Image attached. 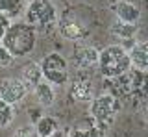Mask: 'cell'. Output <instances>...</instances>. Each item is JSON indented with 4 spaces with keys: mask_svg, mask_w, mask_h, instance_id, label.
I'll return each instance as SVG.
<instances>
[{
    "mask_svg": "<svg viewBox=\"0 0 148 137\" xmlns=\"http://www.w3.org/2000/svg\"><path fill=\"white\" fill-rule=\"evenodd\" d=\"M59 32L65 39H71V41H80L87 35V30L80 24V21H76L71 15H63L59 19Z\"/></svg>",
    "mask_w": 148,
    "mask_h": 137,
    "instance_id": "ba28073f",
    "label": "cell"
},
{
    "mask_svg": "<svg viewBox=\"0 0 148 137\" xmlns=\"http://www.w3.org/2000/svg\"><path fill=\"white\" fill-rule=\"evenodd\" d=\"M34 95H35L37 102H39V106H43V108H50L54 104V100H56L54 85H50L48 82H45V80L34 89Z\"/></svg>",
    "mask_w": 148,
    "mask_h": 137,
    "instance_id": "7c38bea8",
    "label": "cell"
},
{
    "mask_svg": "<svg viewBox=\"0 0 148 137\" xmlns=\"http://www.w3.org/2000/svg\"><path fill=\"white\" fill-rule=\"evenodd\" d=\"M18 80L22 82V85L26 87V91H34L37 85L43 82V74H41L39 63H28V65L22 68Z\"/></svg>",
    "mask_w": 148,
    "mask_h": 137,
    "instance_id": "30bf717a",
    "label": "cell"
},
{
    "mask_svg": "<svg viewBox=\"0 0 148 137\" xmlns=\"http://www.w3.org/2000/svg\"><path fill=\"white\" fill-rule=\"evenodd\" d=\"M74 63L80 68H92L98 63V50L89 45H82L74 50Z\"/></svg>",
    "mask_w": 148,
    "mask_h": 137,
    "instance_id": "9c48e42d",
    "label": "cell"
},
{
    "mask_svg": "<svg viewBox=\"0 0 148 137\" xmlns=\"http://www.w3.org/2000/svg\"><path fill=\"white\" fill-rule=\"evenodd\" d=\"M13 63H15V58H13L11 54H9L8 50L4 48L2 45H0V67L6 68V67H11Z\"/></svg>",
    "mask_w": 148,
    "mask_h": 137,
    "instance_id": "d6986e66",
    "label": "cell"
},
{
    "mask_svg": "<svg viewBox=\"0 0 148 137\" xmlns=\"http://www.w3.org/2000/svg\"><path fill=\"white\" fill-rule=\"evenodd\" d=\"M0 43L15 59H21L34 52L37 43V32L28 22H11Z\"/></svg>",
    "mask_w": 148,
    "mask_h": 137,
    "instance_id": "6da1fadb",
    "label": "cell"
},
{
    "mask_svg": "<svg viewBox=\"0 0 148 137\" xmlns=\"http://www.w3.org/2000/svg\"><path fill=\"white\" fill-rule=\"evenodd\" d=\"M15 119V109L13 106L6 104L4 100H0V128H8Z\"/></svg>",
    "mask_w": 148,
    "mask_h": 137,
    "instance_id": "ac0fdd59",
    "label": "cell"
},
{
    "mask_svg": "<svg viewBox=\"0 0 148 137\" xmlns=\"http://www.w3.org/2000/svg\"><path fill=\"white\" fill-rule=\"evenodd\" d=\"M28 0H0V15L8 17H17L22 11V8L26 6Z\"/></svg>",
    "mask_w": 148,
    "mask_h": 137,
    "instance_id": "2e32d148",
    "label": "cell"
},
{
    "mask_svg": "<svg viewBox=\"0 0 148 137\" xmlns=\"http://www.w3.org/2000/svg\"><path fill=\"white\" fill-rule=\"evenodd\" d=\"M71 95L78 102H91L92 100V84L89 80H78L72 84Z\"/></svg>",
    "mask_w": 148,
    "mask_h": 137,
    "instance_id": "4fadbf2b",
    "label": "cell"
},
{
    "mask_svg": "<svg viewBox=\"0 0 148 137\" xmlns=\"http://www.w3.org/2000/svg\"><path fill=\"white\" fill-rule=\"evenodd\" d=\"M41 74L43 80L48 82L50 85H65L69 82V63L61 54L58 52H50L41 59L39 63Z\"/></svg>",
    "mask_w": 148,
    "mask_h": 137,
    "instance_id": "277c9868",
    "label": "cell"
},
{
    "mask_svg": "<svg viewBox=\"0 0 148 137\" xmlns=\"http://www.w3.org/2000/svg\"><path fill=\"white\" fill-rule=\"evenodd\" d=\"M130 63L137 68L139 72H145L148 67V45L146 43H137L133 45L132 52H128Z\"/></svg>",
    "mask_w": 148,
    "mask_h": 137,
    "instance_id": "8fae6325",
    "label": "cell"
},
{
    "mask_svg": "<svg viewBox=\"0 0 148 137\" xmlns=\"http://www.w3.org/2000/svg\"><path fill=\"white\" fill-rule=\"evenodd\" d=\"M26 95L28 91L18 78H4L0 82V100H4L9 106L22 102Z\"/></svg>",
    "mask_w": 148,
    "mask_h": 137,
    "instance_id": "8992f818",
    "label": "cell"
},
{
    "mask_svg": "<svg viewBox=\"0 0 148 137\" xmlns=\"http://www.w3.org/2000/svg\"><path fill=\"white\" fill-rule=\"evenodd\" d=\"M11 137H37V134H35L34 126L28 124V126H21V128H17L15 134H13Z\"/></svg>",
    "mask_w": 148,
    "mask_h": 137,
    "instance_id": "ffe728a7",
    "label": "cell"
},
{
    "mask_svg": "<svg viewBox=\"0 0 148 137\" xmlns=\"http://www.w3.org/2000/svg\"><path fill=\"white\" fill-rule=\"evenodd\" d=\"M50 137H69V134H65V132H61V130H58V132H54Z\"/></svg>",
    "mask_w": 148,
    "mask_h": 137,
    "instance_id": "7402d4cb",
    "label": "cell"
},
{
    "mask_svg": "<svg viewBox=\"0 0 148 137\" xmlns=\"http://www.w3.org/2000/svg\"><path fill=\"white\" fill-rule=\"evenodd\" d=\"M34 130H35L37 137H50L54 132H58V121L50 115H45L35 122Z\"/></svg>",
    "mask_w": 148,
    "mask_h": 137,
    "instance_id": "5bb4252c",
    "label": "cell"
},
{
    "mask_svg": "<svg viewBox=\"0 0 148 137\" xmlns=\"http://www.w3.org/2000/svg\"><path fill=\"white\" fill-rule=\"evenodd\" d=\"M96 67L100 68V74L104 78H109V80L122 78L132 68L128 50L122 45L106 47L102 52H98V63H96Z\"/></svg>",
    "mask_w": 148,
    "mask_h": 137,
    "instance_id": "7a4b0ae2",
    "label": "cell"
},
{
    "mask_svg": "<svg viewBox=\"0 0 148 137\" xmlns=\"http://www.w3.org/2000/svg\"><path fill=\"white\" fill-rule=\"evenodd\" d=\"M9 24H11V21H9L8 17L0 15V41H2V37H4V34H6V32H8V28H9Z\"/></svg>",
    "mask_w": 148,
    "mask_h": 137,
    "instance_id": "44dd1931",
    "label": "cell"
},
{
    "mask_svg": "<svg viewBox=\"0 0 148 137\" xmlns=\"http://www.w3.org/2000/svg\"><path fill=\"white\" fill-rule=\"evenodd\" d=\"M111 10H113L117 21H120V22L137 24L139 19H141V8L135 2H130V0H115L111 4Z\"/></svg>",
    "mask_w": 148,
    "mask_h": 137,
    "instance_id": "52a82bcc",
    "label": "cell"
},
{
    "mask_svg": "<svg viewBox=\"0 0 148 137\" xmlns=\"http://www.w3.org/2000/svg\"><path fill=\"white\" fill-rule=\"evenodd\" d=\"M69 137H106L104 128L98 124H91V126H76L71 130Z\"/></svg>",
    "mask_w": 148,
    "mask_h": 137,
    "instance_id": "e0dca14e",
    "label": "cell"
},
{
    "mask_svg": "<svg viewBox=\"0 0 148 137\" xmlns=\"http://www.w3.org/2000/svg\"><path fill=\"white\" fill-rule=\"evenodd\" d=\"M58 19V10L52 0H32L26 6V21L32 28H45Z\"/></svg>",
    "mask_w": 148,
    "mask_h": 137,
    "instance_id": "5b68a950",
    "label": "cell"
},
{
    "mask_svg": "<svg viewBox=\"0 0 148 137\" xmlns=\"http://www.w3.org/2000/svg\"><path fill=\"white\" fill-rule=\"evenodd\" d=\"M120 104L119 97L111 93H102L98 97H92L91 100V117L95 121V124H98L102 128H109L113 126L115 119L120 113Z\"/></svg>",
    "mask_w": 148,
    "mask_h": 137,
    "instance_id": "3957f363",
    "label": "cell"
},
{
    "mask_svg": "<svg viewBox=\"0 0 148 137\" xmlns=\"http://www.w3.org/2000/svg\"><path fill=\"white\" fill-rule=\"evenodd\" d=\"M137 34V24H128V22H120V21H115L111 24V35L113 37H119V39H133Z\"/></svg>",
    "mask_w": 148,
    "mask_h": 137,
    "instance_id": "9a60e30c",
    "label": "cell"
}]
</instances>
